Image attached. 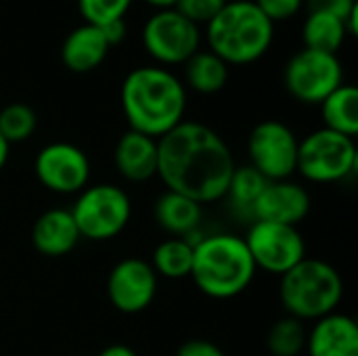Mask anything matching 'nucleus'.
<instances>
[{
  "mask_svg": "<svg viewBox=\"0 0 358 356\" xmlns=\"http://www.w3.org/2000/svg\"><path fill=\"white\" fill-rule=\"evenodd\" d=\"M254 2L273 23L296 17L304 6V0H254Z\"/></svg>",
  "mask_w": 358,
  "mask_h": 356,
  "instance_id": "obj_29",
  "label": "nucleus"
},
{
  "mask_svg": "<svg viewBox=\"0 0 358 356\" xmlns=\"http://www.w3.org/2000/svg\"><path fill=\"white\" fill-rule=\"evenodd\" d=\"M229 65L212 50H197L185 63V82L199 94H216L227 86Z\"/></svg>",
  "mask_w": 358,
  "mask_h": 356,
  "instance_id": "obj_21",
  "label": "nucleus"
},
{
  "mask_svg": "<svg viewBox=\"0 0 358 356\" xmlns=\"http://www.w3.org/2000/svg\"><path fill=\"white\" fill-rule=\"evenodd\" d=\"M157 275L147 260H120L107 277V296L115 311L136 315L151 306L157 296Z\"/></svg>",
  "mask_w": 358,
  "mask_h": 356,
  "instance_id": "obj_13",
  "label": "nucleus"
},
{
  "mask_svg": "<svg viewBox=\"0 0 358 356\" xmlns=\"http://www.w3.org/2000/svg\"><path fill=\"white\" fill-rule=\"evenodd\" d=\"M283 82L287 92L306 105H321L344 84V67L334 52L302 48L285 65Z\"/></svg>",
  "mask_w": 358,
  "mask_h": 356,
  "instance_id": "obj_8",
  "label": "nucleus"
},
{
  "mask_svg": "<svg viewBox=\"0 0 358 356\" xmlns=\"http://www.w3.org/2000/svg\"><path fill=\"white\" fill-rule=\"evenodd\" d=\"M358 166L355 138L340 132L319 128L298 143L296 172L317 185L340 183L348 178Z\"/></svg>",
  "mask_w": 358,
  "mask_h": 356,
  "instance_id": "obj_7",
  "label": "nucleus"
},
{
  "mask_svg": "<svg viewBox=\"0 0 358 356\" xmlns=\"http://www.w3.org/2000/svg\"><path fill=\"white\" fill-rule=\"evenodd\" d=\"M279 296L289 317L315 323L336 313L344 298V281L329 262L304 258L281 277Z\"/></svg>",
  "mask_w": 358,
  "mask_h": 356,
  "instance_id": "obj_5",
  "label": "nucleus"
},
{
  "mask_svg": "<svg viewBox=\"0 0 358 356\" xmlns=\"http://www.w3.org/2000/svg\"><path fill=\"white\" fill-rule=\"evenodd\" d=\"M357 6V0H308V8H310V10L336 15V17H340L342 21H344Z\"/></svg>",
  "mask_w": 358,
  "mask_h": 356,
  "instance_id": "obj_30",
  "label": "nucleus"
},
{
  "mask_svg": "<svg viewBox=\"0 0 358 356\" xmlns=\"http://www.w3.org/2000/svg\"><path fill=\"white\" fill-rule=\"evenodd\" d=\"M132 0H78L80 15L88 25H105L117 19H126Z\"/></svg>",
  "mask_w": 358,
  "mask_h": 356,
  "instance_id": "obj_27",
  "label": "nucleus"
},
{
  "mask_svg": "<svg viewBox=\"0 0 358 356\" xmlns=\"http://www.w3.org/2000/svg\"><path fill=\"white\" fill-rule=\"evenodd\" d=\"M201 44L199 25L182 17L176 8L155 10L143 27V46L159 67L185 65Z\"/></svg>",
  "mask_w": 358,
  "mask_h": 356,
  "instance_id": "obj_9",
  "label": "nucleus"
},
{
  "mask_svg": "<svg viewBox=\"0 0 358 356\" xmlns=\"http://www.w3.org/2000/svg\"><path fill=\"white\" fill-rule=\"evenodd\" d=\"M346 38H348V34H346L344 21L340 17L327 15V13H317V10L308 13L304 27H302L304 48L338 55V50L346 42Z\"/></svg>",
  "mask_w": 358,
  "mask_h": 356,
  "instance_id": "obj_22",
  "label": "nucleus"
},
{
  "mask_svg": "<svg viewBox=\"0 0 358 356\" xmlns=\"http://www.w3.org/2000/svg\"><path fill=\"white\" fill-rule=\"evenodd\" d=\"M266 178L258 174L250 164L248 166H235V172L231 176L229 189H227V199L231 204V210L237 216L250 218L252 220V210L256 199L260 197L262 189L266 187Z\"/></svg>",
  "mask_w": 358,
  "mask_h": 356,
  "instance_id": "obj_24",
  "label": "nucleus"
},
{
  "mask_svg": "<svg viewBox=\"0 0 358 356\" xmlns=\"http://www.w3.org/2000/svg\"><path fill=\"white\" fill-rule=\"evenodd\" d=\"M275 38V23L254 0H231L208 23L210 50L227 65L260 61Z\"/></svg>",
  "mask_w": 358,
  "mask_h": 356,
  "instance_id": "obj_4",
  "label": "nucleus"
},
{
  "mask_svg": "<svg viewBox=\"0 0 358 356\" xmlns=\"http://www.w3.org/2000/svg\"><path fill=\"white\" fill-rule=\"evenodd\" d=\"M8 153H10V145L4 141V136L0 134V170L6 166V162H8Z\"/></svg>",
  "mask_w": 358,
  "mask_h": 356,
  "instance_id": "obj_35",
  "label": "nucleus"
},
{
  "mask_svg": "<svg viewBox=\"0 0 358 356\" xmlns=\"http://www.w3.org/2000/svg\"><path fill=\"white\" fill-rule=\"evenodd\" d=\"M256 269L283 277L306 258V243L298 227L277 222H252L243 237Z\"/></svg>",
  "mask_w": 358,
  "mask_h": 356,
  "instance_id": "obj_10",
  "label": "nucleus"
},
{
  "mask_svg": "<svg viewBox=\"0 0 358 356\" xmlns=\"http://www.w3.org/2000/svg\"><path fill=\"white\" fill-rule=\"evenodd\" d=\"M308 356H358V325L350 315L331 313L306 334Z\"/></svg>",
  "mask_w": 358,
  "mask_h": 356,
  "instance_id": "obj_15",
  "label": "nucleus"
},
{
  "mask_svg": "<svg viewBox=\"0 0 358 356\" xmlns=\"http://www.w3.org/2000/svg\"><path fill=\"white\" fill-rule=\"evenodd\" d=\"M344 27L348 36H357L358 34V6L344 19Z\"/></svg>",
  "mask_w": 358,
  "mask_h": 356,
  "instance_id": "obj_34",
  "label": "nucleus"
},
{
  "mask_svg": "<svg viewBox=\"0 0 358 356\" xmlns=\"http://www.w3.org/2000/svg\"><path fill=\"white\" fill-rule=\"evenodd\" d=\"M36 111L25 103H10L0 109V134L8 145L27 141L36 132Z\"/></svg>",
  "mask_w": 358,
  "mask_h": 356,
  "instance_id": "obj_26",
  "label": "nucleus"
},
{
  "mask_svg": "<svg viewBox=\"0 0 358 356\" xmlns=\"http://www.w3.org/2000/svg\"><path fill=\"white\" fill-rule=\"evenodd\" d=\"M256 271L243 237L218 233L193 243V269L189 277L208 298H237L250 287Z\"/></svg>",
  "mask_w": 358,
  "mask_h": 356,
  "instance_id": "obj_3",
  "label": "nucleus"
},
{
  "mask_svg": "<svg viewBox=\"0 0 358 356\" xmlns=\"http://www.w3.org/2000/svg\"><path fill=\"white\" fill-rule=\"evenodd\" d=\"M298 143L296 132L287 124L264 120L254 126L248 138L250 166L268 183L287 180L296 172Z\"/></svg>",
  "mask_w": 358,
  "mask_h": 356,
  "instance_id": "obj_11",
  "label": "nucleus"
},
{
  "mask_svg": "<svg viewBox=\"0 0 358 356\" xmlns=\"http://www.w3.org/2000/svg\"><path fill=\"white\" fill-rule=\"evenodd\" d=\"M109 48L111 46L105 40L101 27L84 23L65 38L61 46V59L69 71L88 73L105 61V57L109 55Z\"/></svg>",
  "mask_w": 358,
  "mask_h": 356,
  "instance_id": "obj_18",
  "label": "nucleus"
},
{
  "mask_svg": "<svg viewBox=\"0 0 358 356\" xmlns=\"http://www.w3.org/2000/svg\"><path fill=\"white\" fill-rule=\"evenodd\" d=\"M113 164L122 178L130 183H147L157 176V138L128 130L120 136Z\"/></svg>",
  "mask_w": 358,
  "mask_h": 356,
  "instance_id": "obj_16",
  "label": "nucleus"
},
{
  "mask_svg": "<svg viewBox=\"0 0 358 356\" xmlns=\"http://www.w3.org/2000/svg\"><path fill=\"white\" fill-rule=\"evenodd\" d=\"M235 159L224 138L206 124L180 122L157 138V176L166 191L214 204L227 195Z\"/></svg>",
  "mask_w": 358,
  "mask_h": 356,
  "instance_id": "obj_1",
  "label": "nucleus"
},
{
  "mask_svg": "<svg viewBox=\"0 0 358 356\" xmlns=\"http://www.w3.org/2000/svg\"><path fill=\"white\" fill-rule=\"evenodd\" d=\"M321 115L327 130L355 138L358 134V90L352 84H342L323 103Z\"/></svg>",
  "mask_w": 358,
  "mask_h": 356,
  "instance_id": "obj_20",
  "label": "nucleus"
},
{
  "mask_svg": "<svg viewBox=\"0 0 358 356\" xmlns=\"http://www.w3.org/2000/svg\"><path fill=\"white\" fill-rule=\"evenodd\" d=\"M80 231L69 210L55 208L38 216L31 227V245L46 258H61L80 243Z\"/></svg>",
  "mask_w": 358,
  "mask_h": 356,
  "instance_id": "obj_17",
  "label": "nucleus"
},
{
  "mask_svg": "<svg viewBox=\"0 0 358 356\" xmlns=\"http://www.w3.org/2000/svg\"><path fill=\"white\" fill-rule=\"evenodd\" d=\"M34 172L42 187L59 195H73L88 187L90 159L71 143H50L34 159Z\"/></svg>",
  "mask_w": 358,
  "mask_h": 356,
  "instance_id": "obj_12",
  "label": "nucleus"
},
{
  "mask_svg": "<svg viewBox=\"0 0 358 356\" xmlns=\"http://www.w3.org/2000/svg\"><path fill=\"white\" fill-rule=\"evenodd\" d=\"M153 214H155V222L166 233L174 237H185V235H191L199 227L201 204H197L195 199L187 195L166 191L157 197Z\"/></svg>",
  "mask_w": 358,
  "mask_h": 356,
  "instance_id": "obj_19",
  "label": "nucleus"
},
{
  "mask_svg": "<svg viewBox=\"0 0 358 356\" xmlns=\"http://www.w3.org/2000/svg\"><path fill=\"white\" fill-rule=\"evenodd\" d=\"M122 109L130 130L162 138L185 122L187 88L168 67H136L124 78Z\"/></svg>",
  "mask_w": 358,
  "mask_h": 356,
  "instance_id": "obj_2",
  "label": "nucleus"
},
{
  "mask_svg": "<svg viewBox=\"0 0 358 356\" xmlns=\"http://www.w3.org/2000/svg\"><path fill=\"white\" fill-rule=\"evenodd\" d=\"M313 199L306 187L294 180L266 183L252 210V222H277L298 227L310 212Z\"/></svg>",
  "mask_w": 358,
  "mask_h": 356,
  "instance_id": "obj_14",
  "label": "nucleus"
},
{
  "mask_svg": "<svg viewBox=\"0 0 358 356\" xmlns=\"http://www.w3.org/2000/svg\"><path fill=\"white\" fill-rule=\"evenodd\" d=\"M306 327L294 317L279 319L266 336V348L273 356H300L306 348Z\"/></svg>",
  "mask_w": 358,
  "mask_h": 356,
  "instance_id": "obj_25",
  "label": "nucleus"
},
{
  "mask_svg": "<svg viewBox=\"0 0 358 356\" xmlns=\"http://www.w3.org/2000/svg\"><path fill=\"white\" fill-rule=\"evenodd\" d=\"M101 31H103L105 40L109 42V46H117L126 38V34H128L126 19H117V21L105 23V25H101Z\"/></svg>",
  "mask_w": 358,
  "mask_h": 356,
  "instance_id": "obj_32",
  "label": "nucleus"
},
{
  "mask_svg": "<svg viewBox=\"0 0 358 356\" xmlns=\"http://www.w3.org/2000/svg\"><path fill=\"white\" fill-rule=\"evenodd\" d=\"M96 356H138L130 346H124V344H111L107 348H103Z\"/></svg>",
  "mask_w": 358,
  "mask_h": 356,
  "instance_id": "obj_33",
  "label": "nucleus"
},
{
  "mask_svg": "<svg viewBox=\"0 0 358 356\" xmlns=\"http://www.w3.org/2000/svg\"><path fill=\"white\" fill-rule=\"evenodd\" d=\"M145 2H149V4L155 6L157 10H159V8H174V4H176V0H145Z\"/></svg>",
  "mask_w": 358,
  "mask_h": 356,
  "instance_id": "obj_36",
  "label": "nucleus"
},
{
  "mask_svg": "<svg viewBox=\"0 0 358 356\" xmlns=\"http://www.w3.org/2000/svg\"><path fill=\"white\" fill-rule=\"evenodd\" d=\"M149 264L157 277L185 279L193 269V243L185 237H170L153 250Z\"/></svg>",
  "mask_w": 358,
  "mask_h": 356,
  "instance_id": "obj_23",
  "label": "nucleus"
},
{
  "mask_svg": "<svg viewBox=\"0 0 358 356\" xmlns=\"http://www.w3.org/2000/svg\"><path fill=\"white\" fill-rule=\"evenodd\" d=\"M176 356H227L216 344L208 342V340H189L185 342Z\"/></svg>",
  "mask_w": 358,
  "mask_h": 356,
  "instance_id": "obj_31",
  "label": "nucleus"
},
{
  "mask_svg": "<svg viewBox=\"0 0 358 356\" xmlns=\"http://www.w3.org/2000/svg\"><path fill=\"white\" fill-rule=\"evenodd\" d=\"M229 0H176L174 8L187 17L189 21H193L195 25L199 23H210L227 4Z\"/></svg>",
  "mask_w": 358,
  "mask_h": 356,
  "instance_id": "obj_28",
  "label": "nucleus"
},
{
  "mask_svg": "<svg viewBox=\"0 0 358 356\" xmlns=\"http://www.w3.org/2000/svg\"><path fill=\"white\" fill-rule=\"evenodd\" d=\"M69 212L80 237L90 241H109L128 227L132 204L122 187L101 183L82 189Z\"/></svg>",
  "mask_w": 358,
  "mask_h": 356,
  "instance_id": "obj_6",
  "label": "nucleus"
}]
</instances>
